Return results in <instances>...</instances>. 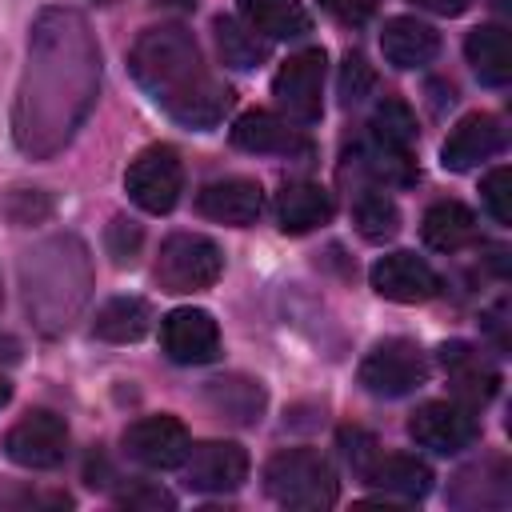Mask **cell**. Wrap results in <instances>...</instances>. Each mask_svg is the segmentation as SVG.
Segmentation results:
<instances>
[{"mask_svg": "<svg viewBox=\"0 0 512 512\" xmlns=\"http://www.w3.org/2000/svg\"><path fill=\"white\" fill-rule=\"evenodd\" d=\"M4 452L20 468H56V464H64V456H68V424H64V416H56L48 408L28 412L4 436Z\"/></svg>", "mask_w": 512, "mask_h": 512, "instance_id": "ba28073f", "label": "cell"}, {"mask_svg": "<svg viewBox=\"0 0 512 512\" xmlns=\"http://www.w3.org/2000/svg\"><path fill=\"white\" fill-rule=\"evenodd\" d=\"M368 280L392 304H424V300H432L440 292L436 268L424 256H416V252H388V256H380L372 264Z\"/></svg>", "mask_w": 512, "mask_h": 512, "instance_id": "8fae6325", "label": "cell"}, {"mask_svg": "<svg viewBox=\"0 0 512 512\" xmlns=\"http://www.w3.org/2000/svg\"><path fill=\"white\" fill-rule=\"evenodd\" d=\"M148 328H152V308L140 296H116V300L100 304L96 320H92V332L108 344H132Z\"/></svg>", "mask_w": 512, "mask_h": 512, "instance_id": "484cf974", "label": "cell"}, {"mask_svg": "<svg viewBox=\"0 0 512 512\" xmlns=\"http://www.w3.org/2000/svg\"><path fill=\"white\" fill-rule=\"evenodd\" d=\"M224 272V252L216 240L200 236V232H172L160 244L156 256V284L172 296H192L204 292L220 280Z\"/></svg>", "mask_w": 512, "mask_h": 512, "instance_id": "277c9868", "label": "cell"}, {"mask_svg": "<svg viewBox=\"0 0 512 512\" xmlns=\"http://www.w3.org/2000/svg\"><path fill=\"white\" fill-rule=\"evenodd\" d=\"M372 488H380L384 496H396V500H420L432 492V468L408 452H392V456H380L360 472Z\"/></svg>", "mask_w": 512, "mask_h": 512, "instance_id": "44dd1931", "label": "cell"}, {"mask_svg": "<svg viewBox=\"0 0 512 512\" xmlns=\"http://www.w3.org/2000/svg\"><path fill=\"white\" fill-rule=\"evenodd\" d=\"M408 436L428 448V452H440V456H452L460 448H468L476 436H480V424L472 416L468 404L460 400H428L412 412L408 420Z\"/></svg>", "mask_w": 512, "mask_h": 512, "instance_id": "9c48e42d", "label": "cell"}, {"mask_svg": "<svg viewBox=\"0 0 512 512\" xmlns=\"http://www.w3.org/2000/svg\"><path fill=\"white\" fill-rule=\"evenodd\" d=\"M464 56L476 72L480 84L488 88H504L512 80V40L500 24H480L468 32L464 40Z\"/></svg>", "mask_w": 512, "mask_h": 512, "instance_id": "cb8c5ba5", "label": "cell"}, {"mask_svg": "<svg viewBox=\"0 0 512 512\" xmlns=\"http://www.w3.org/2000/svg\"><path fill=\"white\" fill-rule=\"evenodd\" d=\"M232 144L240 152H256V156H308L312 152L308 136L288 128V120H280L272 112H244L232 124Z\"/></svg>", "mask_w": 512, "mask_h": 512, "instance_id": "2e32d148", "label": "cell"}, {"mask_svg": "<svg viewBox=\"0 0 512 512\" xmlns=\"http://www.w3.org/2000/svg\"><path fill=\"white\" fill-rule=\"evenodd\" d=\"M184 476L192 492H236L248 480V452L236 440H204L188 448Z\"/></svg>", "mask_w": 512, "mask_h": 512, "instance_id": "7c38bea8", "label": "cell"}, {"mask_svg": "<svg viewBox=\"0 0 512 512\" xmlns=\"http://www.w3.org/2000/svg\"><path fill=\"white\" fill-rule=\"evenodd\" d=\"M380 52L392 68H424L440 52V32L416 16H392L380 32Z\"/></svg>", "mask_w": 512, "mask_h": 512, "instance_id": "ac0fdd59", "label": "cell"}, {"mask_svg": "<svg viewBox=\"0 0 512 512\" xmlns=\"http://www.w3.org/2000/svg\"><path fill=\"white\" fill-rule=\"evenodd\" d=\"M336 20H344V24H364L376 8H380V0H320Z\"/></svg>", "mask_w": 512, "mask_h": 512, "instance_id": "8d00e7d4", "label": "cell"}, {"mask_svg": "<svg viewBox=\"0 0 512 512\" xmlns=\"http://www.w3.org/2000/svg\"><path fill=\"white\" fill-rule=\"evenodd\" d=\"M352 224H356V232H360L364 240L384 244V240H392V236L400 232V208H396V200H392L388 192L368 188V192L356 196Z\"/></svg>", "mask_w": 512, "mask_h": 512, "instance_id": "83f0119b", "label": "cell"}, {"mask_svg": "<svg viewBox=\"0 0 512 512\" xmlns=\"http://www.w3.org/2000/svg\"><path fill=\"white\" fill-rule=\"evenodd\" d=\"M372 88H376L372 64L360 52H348L344 56V68H340V96H344V104H360Z\"/></svg>", "mask_w": 512, "mask_h": 512, "instance_id": "1f68e13d", "label": "cell"}, {"mask_svg": "<svg viewBox=\"0 0 512 512\" xmlns=\"http://www.w3.org/2000/svg\"><path fill=\"white\" fill-rule=\"evenodd\" d=\"M12 400V384H8V376H0V408Z\"/></svg>", "mask_w": 512, "mask_h": 512, "instance_id": "ab89813d", "label": "cell"}, {"mask_svg": "<svg viewBox=\"0 0 512 512\" xmlns=\"http://www.w3.org/2000/svg\"><path fill=\"white\" fill-rule=\"evenodd\" d=\"M188 448H192L188 428L168 412L140 416L136 424L124 428V452L144 468H176V464H184Z\"/></svg>", "mask_w": 512, "mask_h": 512, "instance_id": "30bf717a", "label": "cell"}, {"mask_svg": "<svg viewBox=\"0 0 512 512\" xmlns=\"http://www.w3.org/2000/svg\"><path fill=\"white\" fill-rule=\"evenodd\" d=\"M416 8H428V12H436V16H460V12H468L472 8V0H412Z\"/></svg>", "mask_w": 512, "mask_h": 512, "instance_id": "f35d334b", "label": "cell"}, {"mask_svg": "<svg viewBox=\"0 0 512 512\" xmlns=\"http://www.w3.org/2000/svg\"><path fill=\"white\" fill-rule=\"evenodd\" d=\"M340 444H344V456L352 460L356 472H364L376 460V440L364 428H340Z\"/></svg>", "mask_w": 512, "mask_h": 512, "instance_id": "e575fe53", "label": "cell"}, {"mask_svg": "<svg viewBox=\"0 0 512 512\" xmlns=\"http://www.w3.org/2000/svg\"><path fill=\"white\" fill-rule=\"evenodd\" d=\"M360 156H364V168H368L376 180H384V184H412V180H416V160H412V152H404V148H384V144L368 140Z\"/></svg>", "mask_w": 512, "mask_h": 512, "instance_id": "f546056e", "label": "cell"}, {"mask_svg": "<svg viewBox=\"0 0 512 512\" xmlns=\"http://www.w3.org/2000/svg\"><path fill=\"white\" fill-rule=\"evenodd\" d=\"M240 20L264 40H300L312 32V16L300 0H236Z\"/></svg>", "mask_w": 512, "mask_h": 512, "instance_id": "7402d4cb", "label": "cell"}, {"mask_svg": "<svg viewBox=\"0 0 512 512\" xmlns=\"http://www.w3.org/2000/svg\"><path fill=\"white\" fill-rule=\"evenodd\" d=\"M116 504L120 508H172L176 500L168 492H160V488H128V492L116 496Z\"/></svg>", "mask_w": 512, "mask_h": 512, "instance_id": "74e56055", "label": "cell"}, {"mask_svg": "<svg viewBox=\"0 0 512 512\" xmlns=\"http://www.w3.org/2000/svg\"><path fill=\"white\" fill-rule=\"evenodd\" d=\"M440 360H444V368H448V376H452V384H456V396H460L468 408L488 404V400L496 396L500 372H496L472 344L452 340V344L440 348Z\"/></svg>", "mask_w": 512, "mask_h": 512, "instance_id": "ffe728a7", "label": "cell"}, {"mask_svg": "<svg viewBox=\"0 0 512 512\" xmlns=\"http://www.w3.org/2000/svg\"><path fill=\"white\" fill-rule=\"evenodd\" d=\"M52 212V200L44 196V192H28V188H16L12 196H8V216H12V224H40L44 216Z\"/></svg>", "mask_w": 512, "mask_h": 512, "instance_id": "d6a6232c", "label": "cell"}, {"mask_svg": "<svg viewBox=\"0 0 512 512\" xmlns=\"http://www.w3.org/2000/svg\"><path fill=\"white\" fill-rule=\"evenodd\" d=\"M356 380L368 396H384V400H396V396H408L416 392L424 380H428V360L420 352V344L404 340V336H392V340H380L356 368Z\"/></svg>", "mask_w": 512, "mask_h": 512, "instance_id": "5b68a950", "label": "cell"}, {"mask_svg": "<svg viewBox=\"0 0 512 512\" xmlns=\"http://www.w3.org/2000/svg\"><path fill=\"white\" fill-rule=\"evenodd\" d=\"M140 228L132 224V220H112L108 224V256L124 268V264H132L136 260V252H140Z\"/></svg>", "mask_w": 512, "mask_h": 512, "instance_id": "836d02e7", "label": "cell"}, {"mask_svg": "<svg viewBox=\"0 0 512 512\" xmlns=\"http://www.w3.org/2000/svg\"><path fill=\"white\" fill-rule=\"evenodd\" d=\"M212 32H216V48H220V60L236 72H248V68H260L268 60V40L256 36L244 20L236 16H216L212 20Z\"/></svg>", "mask_w": 512, "mask_h": 512, "instance_id": "4316f807", "label": "cell"}, {"mask_svg": "<svg viewBox=\"0 0 512 512\" xmlns=\"http://www.w3.org/2000/svg\"><path fill=\"white\" fill-rule=\"evenodd\" d=\"M336 204H332V192L312 184V180H296V184H284L280 196H276V220L288 236H304V232H316L332 220Z\"/></svg>", "mask_w": 512, "mask_h": 512, "instance_id": "d6986e66", "label": "cell"}, {"mask_svg": "<svg viewBox=\"0 0 512 512\" xmlns=\"http://www.w3.org/2000/svg\"><path fill=\"white\" fill-rule=\"evenodd\" d=\"M196 208H200V216H208L216 224L244 228V224H256V216L264 208V192L248 176H224L196 192Z\"/></svg>", "mask_w": 512, "mask_h": 512, "instance_id": "9a60e30c", "label": "cell"}, {"mask_svg": "<svg viewBox=\"0 0 512 512\" xmlns=\"http://www.w3.org/2000/svg\"><path fill=\"white\" fill-rule=\"evenodd\" d=\"M480 200L496 224H512V172L504 164L480 180Z\"/></svg>", "mask_w": 512, "mask_h": 512, "instance_id": "4dcf8cb0", "label": "cell"}, {"mask_svg": "<svg viewBox=\"0 0 512 512\" xmlns=\"http://www.w3.org/2000/svg\"><path fill=\"white\" fill-rule=\"evenodd\" d=\"M0 508H72V496L64 492H0Z\"/></svg>", "mask_w": 512, "mask_h": 512, "instance_id": "d590c367", "label": "cell"}, {"mask_svg": "<svg viewBox=\"0 0 512 512\" xmlns=\"http://www.w3.org/2000/svg\"><path fill=\"white\" fill-rule=\"evenodd\" d=\"M272 96L296 124H316L324 112V48L288 56L272 76Z\"/></svg>", "mask_w": 512, "mask_h": 512, "instance_id": "52a82bcc", "label": "cell"}, {"mask_svg": "<svg viewBox=\"0 0 512 512\" xmlns=\"http://www.w3.org/2000/svg\"><path fill=\"white\" fill-rule=\"evenodd\" d=\"M204 404L228 420V424H256L264 416V388L260 380H248V376H216L204 384Z\"/></svg>", "mask_w": 512, "mask_h": 512, "instance_id": "603a6c76", "label": "cell"}, {"mask_svg": "<svg viewBox=\"0 0 512 512\" xmlns=\"http://www.w3.org/2000/svg\"><path fill=\"white\" fill-rule=\"evenodd\" d=\"M264 488L280 508L320 512L332 508L340 496L332 464L312 448H284L264 464Z\"/></svg>", "mask_w": 512, "mask_h": 512, "instance_id": "3957f363", "label": "cell"}, {"mask_svg": "<svg viewBox=\"0 0 512 512\" xmlns=\"http://www.w3.org/2000/svg\"><path fill=\"white\" fill-rule=\"evenodd\" d=\"M136 84L180 124L216 128L232 108V88L216 80L204 64L196 36L180 24H160L136 36L128 52Z\"/></svg>", "mask_w": 512, "mask_h": 512, "instance_id": "7a4b0ae2", "label": "cell"}, {"mask_svg": "<svg viewBox=\"0 0 512 512\" xmlns=\"http://www.w3.org/2000/svg\"><path fill=\"white\" fill-rule=\"evenodd\" d=\"M160 344L176 364H208L220 352V328L204 308H176L160 324Z\"/></svg>", "mask_w": 512, "mask_h": 512, "instance_id": "4fadbf2b", "label": "cell"}, {"mask_svg": "<svg viewBox=\"0 0 512 512\" xmlns=\"http://www.w3.org/2000/svg\"><path fill=\"white\" fill-rule=\"evenodd\" d=\"M180 188H184V168H180V156L176 148L168 144H152L144 148L128 172H124V192L136 208L152 212V216H164L176 208L180 200Z\"/></svg>", "mask_w": 512, "mask_h": 512, "instance_id": "8992f818", "label": "cell"}, {"mask_svg": "<svg viewBox=\"0 0 512 512\" xmlns=\"http://www.w3.org/2000/svg\"><path fill=\"white\" fill-rule=\"evenodd\" d=\"M448 500L456 508H504L512 500V472L500 456H488L480 464H468L464 472H456Z\"/></svg>", "mask_w": 512, "mask_h": 512, "instance_id": "e0dca14e", "label": "cell"}, {"mask_svg": "<svg viewBox=\"0 0 512 512\" xmlns=\"http://www.w3.org/2000/svg\"><path fill=\"white\" fill-rule=\"evenodd\" d=\"M368 128H372L368 140H376V144H384V148H404V152H412V140H416V116H412V108H408L404 100L388 96L384 104H376Z\"/></svg>", "mask_w": 512, "mask_h": 512, "instance_id": "f1b7e54d", "label": "cell"}, {"mask_svg": "<svg viewBox=\"0 0 512 512\" xmlns=\"http://www.w3.org/2000/svg\"><path fill=\"white\" fill-rule=\"evenodd\" d=\"M500 148H504V128H500V120L488 116V112H468V116L448 132V140H444V148H440V164H444L448 172H468V168L492 160Z\"/></svg>", "mask_w": 512, "mask_h": 512, "instance_id": "5bb4252c", "label": "cell"}, {"mask_svg": "<svg viewBox=\"0 0 512 512\" xmlns=\"http://www.w3.org/2000/svg\"><path fill=\"white\" fill-rule=\"evenodd\" d=\"M100 48L76 8H44L28 36V64L20 76L12 136L32 160L56 156L96 104Z\"/></svg>", "mask_w": 512, "mask_h": 512, "instance_id": "6da1fadb", "label": "cell"}, {"mask_svg": "<svg viewBox=\"0 0 512 512\" xmlns=\"http://www.w3.org/2000/svg\"><path fill=\"white\" fill-rule=\"evenodd\" d=\"M420 236L436 252H460V248H468L480 236V228H476V216H472L468 204H460V200H436L424 212V220H420Z\"/></svg>", "mask_w": 512, "mask_h": 512, "instance_id": "d4e9b609", "label": "cell"}]
</instances>
